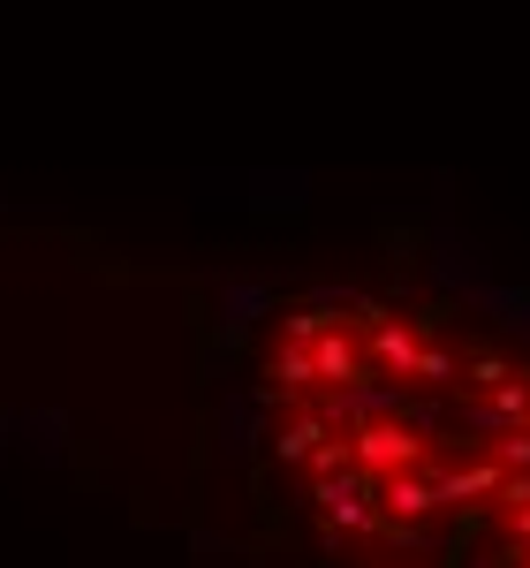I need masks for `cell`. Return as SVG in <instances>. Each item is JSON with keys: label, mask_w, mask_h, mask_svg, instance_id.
Listing matches in <instances>:
<instances>
[{"label": "cell", "mask_w": 530, "mask_h": 568, "mask_svg": "<svg viewBox=\"0 0 530 568\" xmlns=\"http://www.w3.org/2000/svg\"><path fill=\"white\" fill-rule=\"evenodd\" d=\"M356 455H364V463H409V455H417V439L401 433V425H371V433L356 439Z\"/></svg>", "instance_id": "obj_1"}, {"label": "cell", "mask_w": 530, "mask_h": 568, "mask_svg": "<svg viewBox=\"0 0 530 568\" xmlns=\"http://www.w3.org/2000/svg\"><path fill=\"white\" fill-rule=\"evenodd\" d=\"M379 356H387L395 372H409V364H417V342H409L401 326H379Z\"/></svg>", "instance_id": "obj_2"}, {"label": "cell", "mask_w": 530, "mask_h": 568, "mask_svg": "<svg viewBox=\"0 0 530 568\" xmlns=\"http://www.w3.org/2000/svg\"><path fill=\"white\" fill-rule=\"evenodd\" d=\"M387 500H395L401 516H417V508H432V493H425V485H395V493H387Z\"/></svg>", "instance_id": "obj_3"}, {"label": "cell", "mask_w": 530, "mask_h": 568, "mask_svg": "<svg viewBox=\"0 0 530 568\" xmlns=\"http://www.w3.org/2000/svg\"><path fill=\"white\" fill-rule=\"evenodd\" d=\"M500 455H508L516 470H530V433H508V439H500Z\"/></svg>", "instance_id": "obj_4"}, {"label": "cell", "mask_w": 530, "mask_h": 568, "mask_svg": "<svg viewBox=\"0 0 530 568\" xmlns=\"http://www.w3.org/2000/svg\"><path fill=\"white\" fill-rule=\"evenodd\" d=\"M516 530H523V538H530V500H523V516H516Z\"/></svg>", "instance_id": "obj_5"}]
</instances>
